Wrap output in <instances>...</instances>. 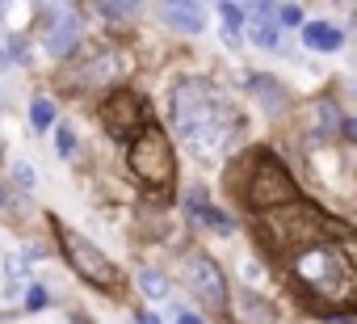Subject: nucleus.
Instances as JSON below:
<instances>
[{"label":"nucleus","mask_w":357,"mask_h":324,"mask_svg":"<svg viewBox=\"0 0 357 324\" xmlns=\"http://www.w3.org/2000/svg\"><path fill=\"white\" fill-rule=\"evenodd\" d=\"M172 122L198 152H219L240 126L236 110L223 101V93L211 80H181L176 84V93H172Z\"/></svg>","instance_id":"1"},{"label":"nucleus","mask_w":357,"mask_h":324,"mask_svg":"<svg viewBox=\"0 0 357 324\" xmlns=\"http://www.w3.org/2000/svg\"><path fill=\"white\" fill-rule=\"evenodd\" d=\"M130 169L147 182V186H168L172 182V152H168V139L160 126H143L135 139H130Z\"/></svg>","instance_id":"2"},{"label":"nucleus","mask_w":357,"mask_h":324,"mask_svg":"<svg viewBox=\"0 0 357 324\" xmlns=\"http://www.w3.org/2000/svg\"><path fill=\"white\" fill-rule=\"evenodd\" d=\"M59 240H63V253H68V261L76 265L80 278H89L93 286H114V282H118V270L109 265V257H105L97 244H89L80 232L59 228Z\"/></svg>","instance_id":"3"},{"label":"nucleus","mask_w":357,"mask_h":324,"mask_svg":"<svg viewBox=\"0 0 357 324\" xmlns=\"http://www.w3.org/2000/svg\"><path fill=\"white\" fill-rule=\"evenodd\" d=\"M294 274H298L307 286H315V290H336V286H344V278H349V265H344L336 253H328V249H315V253L298 257Z\"/></svg>","instance_id":"4"},{"label":"nucleus","mask_w":357,"mask_h":324,"mask_svg":"<svg viewBox=\"0 0 357 324\" xmlns=\"http://www.w3.org/2000/svg\"><path fill=\"white\" fill-rule=\"evenodd\" d=\"M185 282H190V290H194L202 303H211V307H223V303H227L223 270H219L211 257H190V265H185Z\"/></svg>","instance_id":"5"},{"label":"nucleus","mask_w":357,"mask_h":324,"mask_svg":"<svg viewBox=\"0 0 357 324\" xmlns=\"http://www.w3.org/2000/svg\"><path fill=\"white\" fill-rule=\"evenodd\" d=\"M101 122L109 126V135L118 139H130L135 131H143V101L135 93H114L101 110Z\"/></svg>","instance_id":"6"},{"label":"nucleus","mask_w":357,"mask_h":324,"mask_svg":"<svg viewBox=\"0 0 357 324\" xmlns=\"http://www.w3.org/2000/svg\"><path fill=\"white\" fill-rule=\"evenodd\" d=\"M294 198V182L282 165H273V160H261L257 169V182H252V202L261 207H273V202H290Z\"/></svg>","instance_id":"7"},{"label":"nucleus","mask_w":357,"mask_h":324,"mask_svg":"<svg viewBox=\"0 0 357 324\" xmlns=\"http://www.w3.org/2000/svg\"><path fill=\"white\" fill-rule=\"evenodd\" d=\"M76 43H80V17H76L72 5H59V9H55V22H51V30H47V51H51L55 59H63V55H72Z\"/></svg>","instance_id":"8"},{"label":"nucleus","mask_w":357,"mask_h":324,"mask_svg":"<svg viewBox=\"0 0 357 324\" xmlns=\"http://www.w3.org/2000/svg\"><path fill=\"white\" fill-rule=\"evenodd\" d=\"M164 22L181 34H198V30H206V9L190 5V0H176V5H164Z\"/></svg>","instance_id":"9"},{"label":"nucleus","mask_w":357,"mask_h":324,"mask_svg":"<svg viewBox=\"0 0 357 324\" xmlns=\"http://www.w3.org/2000/svg\"><path fill=\"white\" fill-rule=\"evenodd\" d=\"M252 13V43L257 47H278V22H273V5H257V9H244Z\"/></svg>","instance_id":"10"},{"label":"nucleus","mask_w":357,"mask_h":324,"mask_svg":"<svg viewBox=\"0 0 357 324\" xmlns=\"http://www.w3.org/2000/svg\"><path fill=\"white\" fill-rule=\"evenodd\" d=\"M303 43L311 51H336L344 43V34L336 26H328V22H311V26H303Z\"/></svg>","instance_id":"11"},{"label":"nucleus","mask_w":357,"mask_h":324,"mask_svg":"<svg viewBox=\"0 0 357 324\" xmlns=\"http://www.w3.org/2000/svg\"><path fill=\"white\" fill-rule=\"evenodd\" d=\"M190 211H194L198 219H206L211 228H219V232H231V219H227L223 211H215V207H206V194H202V190H194V194H190Z\"/></svg>","instance_id":"12"},{"label":"nucleus","mask_w":357,"mask_h":324,"mask_svg":"<svg viewBox=\"0 0 357 324\" xmlns=\"http://www.w3.org/2000/svg\"><path fill=\"white\" fill-rule=\"evenodd\" d=\"M219 17H223V38L236 47V43H240L236 30H240V22H244V9H240V5H219Z\"/></svg>","instance_id":"13"},{"label":"nucleus","mask_w":357,"mask_h":324,"mask_svg":"<svg viewBox=\"0 0 357 324\" xmlns=\"http://www.w3.org/2000/svg\"><path fill=\"white\" fill-rule=\"evenodd\" d=\"M252 84H257L261 93H269V97H265V110H269V114H282V105H286V101H282V97H286V93H282V84H278V80H269V76H257Z\"/></svg>","instance_id":"14"},{"label":"nucleus","mask_w":357,"mask_h":324,"mask_svg":"<svg viewBox=\"0 0 357 324\" xmlns=\"http://www.w3.org/2000/svg\"><path fill=\"white\" fill-rule=\"evenodd\" d=\"M139 290H143L147 299H164V295H168V282H164V274L143 270V274H139Z\"/></svg>","instance_id":"15"},{"label":"nucleus","mask_w":357,"mask_h":324,"mask_svg":"<svg viewBox=\"0 0 357 324\" xmlns=\"http://www.w3.org/2000/svg\"><path fill=\"white\" fill-rule=\"evenodd\" d=\"M30 118H34V126H38V131H47V126L55 122V105H51L47 97H38V101L30 105Z\"/></svg>","instance_id":"16"},{"label":"nucleus","mask_w":357,"mask_h":324,"mask_svg":"<svg viewBox=\"0 0 357 324\" xmlns=\"http://www.w3.org/2000/svg\"><path fill=\"white\" fill-rule=\"evenodd\" d=\"M273 22L278 26H298L303 22V9L298 5H282V9H273Z\"/></svg>","instance_id":"17"},{"label":"nucleus","mask_w":357,"mask_h":324,"mask_svg":"<svg viewBox=\"0 0 357 324\" xmlns=\"http://www.w3.org/2000/svg\"><path fill=\"white\" fill-rule=\"evenodd\" d=\"M105 17H135L139 13V5H97Z\"/></svg>","instance_id":"18"},{"label":"nucleus","mask_w":357,"mask_h":324,"mask_svg":"<svg viewBox=\"0 0 357 324\" xmlns=\"http://www.w3.org/2000/svg\"><path fill=\"white\" fill-rule=\"evenodd\" d=\"M47 303H51V299H47V290H43V286H30V295H26V307H30V311H43Z\"/></svg>","instance_id":"19"},{"label":"nucleus","mask_w":357,"mask_h":324,"mask_svg":"<svg viewBox=\"0 0 357 324\" xmlns=\"http://www.w3.org/2000/svg\"><path fill=\"white\" fill-rule=\"evenodd\" d=\"M55 139H59V152H63V156H72V147H76L72 131H68V126H59V131H55Z\"/></svg>","instance_id":"20"},{"label":"nucleus","mask_w":357,"mask_h":324,"mask_svg":"<svg viewBox=\"0 0 357 324\" xmlns=\"http://www.w3.org/2000/svg\"><path fill=\"white\" fill-rule=\"evenodd\" d=\"M13 182L30 190V186H34V169H30V165H17V169H13Z\"/></svg>","instance_id":"21"},{"label":"nucleus","mask_w":357,"mask_h":324,"mask_svg":"<svg viewBox=\"0 0 357 324\" xmlns=\"http://www.w3.org/2000/svg\"><path fill=\"white\" fill-rule=\"evenodd\" d=\"M26 274H30V265L17 261V257H9V278H26Z\"/></svg>","instance_id":"22"},{"label":"nucleus","mask_w":357,"mask_h":324,"mask_svg":"<svg viewBox=\"0 0 357 324\" xmlns=\"http://www.w3.org/2000/svg\"><path fill=\"white\" fill-rule=\"evenodd\" d=\"M176 324H202V316H194V311H176Z\"/></svg>","instance_id":"23"},{"label":"nucleus","mask_w":357,"mask_h":324,"mask_svg":"<svg viewBox=\"0 0 357 324\" xmlns=\"http://www.w3.org/2000/svg\"><path fill=\"white\" fill-rule=\"evenodd\" d=\"M139 324H160V316L155 311H139Z\"/></svg>","instance_id":"24"},{"label":"nucleus","mask_w":357,"mask_h":324,"mask_svg":"<svg viewBox=\"0 0 357 324\" xmlns=\"http://www.w3.org/2000/svg\"><path fill=\"white\" fill-rule=\"evenodd\" d=\"M332 324H353V320H349V316H336V320H332Z\"/></svg>","instance_id":"25"},{"label":"nucleus","mask_w":357,"mask_h":324,"mask_svg":"<svg viewBox=\"0 0 357 324\" xmlns=\"http://www.w3.org/2000/svg\"><path fill=\"white\" fill-rule=\"evenodd\" d=\"M5 207H9V202H5V190H0V211H5Z\"/></svg>","instance_id":"26"}]
</instances>
